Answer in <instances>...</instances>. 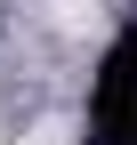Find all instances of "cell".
<instances>
[{"mask_svg":"<svg viewBox=\"0 0 137 145\" xmlns=\"http://www.w3.org/2000/svg\"><path fill=\"white\" fill-rule=\"evenodd\" d=\"M32 145H65V121H48V129H40V137H32Z\"/></svg>","mask_w":137,"mask_h":145,"instance_id":"6da1fadb","label":"cell"}]
</instances>
